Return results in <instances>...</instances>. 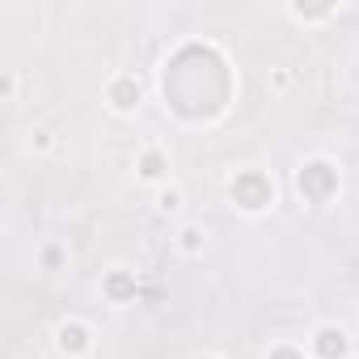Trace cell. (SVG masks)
<instances>
[{
    "label": "cell",
    "mask_w": 359,
    "mask_h": 359,
    "mask_svg": "<svg viewBox=\"0 0 359 359\" xmlns=\"http://www.w3.org/2000/svg\"><path fill=\"white\" fill-rule=\"evenodd\" d=\"M334 9H304V5H292V18H300V22H321V18H330Z\"/></svg>",
    "instance_id": "obj_11"
},
{
    "label": "cell",
    "mask_w": 359,
    "mask_h": 359,
    "mask_svg": "<svg viewBox=\"0 0 359 359\" xmlns=\"http://www.w3.org/2000/svg\"><path fill=\"white\" fill-rule=\"evenodd\" d=\"M199 359H212V355H199Z\"/></svg>",
    "instance_id": "obj_15"
},
{
    "label": "cell",
    "mask_w": 359,
    "mask_h": 359,
    "mask_svg": "<svg viewBox=\"0 0 359 359\" xmlns=\"http://www.w3.org/2000/svg\"><path fill=\"white\" fill-rule=\"evenodd\" d=\"M34 148H51V131H34Z\"/></svg>",
    "instance_id": "obj_13"
},
{
    "label": "cell",
    "mask_w": 359,
    "mask_h": 359,
    "mask_svg": "<svg viewBox=\"0 0 359 359\" xmlns=\"http://www.w3.org/2000/svg\"><path fill=\"white\" fill-rule=\"evenodd\" d=\"M309 346H313V355H317V359H346L351 338H346V330H342V325H317Z\"/></svg>",
    "instance_id": "obj_3"
},
{
    "label": "cell",
    "mask_w": 359,
    "mask_h": 359,
    "mask_svg": "<svg viewBox=\"0 0 359 359\" xmlns=\"http://www.w3.org/2000/svg\"><path fill=\"white\" fill-rule=\"evenodd\" d=\"M55 346L64 351V355H89L93 351V330L85 325V321H64L60 330H55Z\"/></svg>",
    "instance_id": "obj_4"
},
{
    "label": "cell",
    "mask_w": 359,
    "mask_h": 359,
    "mask_svg": "<svg viewBox=\"0 0 359 359\" xmlns=\"http://www.w3.org/2000/svg\"><path fill=\"white\" fill-rule=\"evenodd\" d=\"M13 89H18V81H13V72L5 76V102H13Z\"/></svg>",
    "instance_id": "obj_14"
},
{
    "label": "cell",
    "mask_w": 359,
    "mask_h": 359,
    "mask_svg": "<svg viewBox=\"0 0 359 359\" xmlns=\"http://www.w3.org/2000/svg\"><path fill=\"white\" fill-rule=\"evenodd\" d=\"M68 254H64V245H43V271H60V262H64Z\"/></svg>",
    "instance_id": "obj_10"
},
{
    "label": "cell",
    "mask_w": 359,
    "mask_h": 359,
    "mask_svg": "<svg viewBox=\"0 0 359 359\" xmlns=\"http://www.w3.org/2000/svg\"><path fill=\"white\" fill-rule=\"evenodd\" d=\"M229 195H233V203H237L241 212H262V208H271V203H275V187H271V177H266V173H258V169L237 173V177H233V187H229Z\"/></svg>",
    "instance_id": "obj_1"
},
{
    "label": "cell",
    "mask_w": 359,
    "mask_h": 359,
    "mask_svg": "<svg viewBox=\"0 0 359 359\" xmlns=\"http://www.w3.org/2000/svg\"><path fill=\"white\" fill-rule=\"evenodd\" d=\"M203 245H208V233H203V229H195V224H187L182 233H177V250H182L187 258L203 254Z\"/></svg>",
    "instance_id": "obj_8"
},
{
    "label": "cell",
    "mask_w": 359,
    "mask_h": 359,
    "mask_svg": "<svg viewBox=\"0 0 359 359\" xmlns=\"http://www.w3.org/2000/svg\"><path fill=\"white\" fill-rule=\"evenodd\" d=\"M140 177H144V182H161V177L169 173V152H161V148H148L144 156H140Z\"/></svg>",
    "instance_id": "obj_7"
},
{
    "label": "cell",
    "mask_w": 359,
    "mask_h": 359,
    "mask_svg": "<svg viewBox=\"0 0 359 359\" xmlns=\"http://www.w3.org/2000/svg\"><path fill=\"white\" fill-rule=\"evenodd\" d=\"M266 359H304V355H300L296 346H271V355H266Z\"/></svg>",
    "instance_id": "obj_12"
},
{
    "label": "cell",
    "mask_w": 359,
    "mask_h": 359,
    "mask_svg": "<svg viewBox=\"0 0 359 359\" xmlns=\"http://www.w3.org/2000/svg\"><path fill=\"white\" fill-rule=\"evenodd\" d=\"M296 187H300V195H304L309 203H325V199L338 191V169H334L330 161H309V165H300V173H296Z\"/></svg>",
    "instance_id": "obj_2"
},
{
    "label": "cell",
    "mask_w": 359,
    "mask_h": 359,
    "mask_svg": "<svg viewBox=\"0 0 359 359\" xmlns=\"http://www.w3.org/2000/svg\"><path fill=\"white\" fill-rule=\"evenodd\" d=\"M182 208H187V199H182V191H177V187H169V191L156 195V212H165V216H177Z\"/></svg>",
    "instance_id": "obj_9"
},
{
    "label": "cell",
    "mask_w": 359,
    "mask_h": 359,
    "mask_svg": "<svg viewBox=\"0 0 359 359\" xmlns=\"http://www.w3.org/2000/svg\"><path fill=\"white\" fill-rule=\"evenodd\" d=\"M102 292H106L114 304H127V300L135 296V275H127V271H110V275L102 279Z\"/></svg>",
    "instance_id": "obj_6"
},
{
    "label": "cell",
    "mask_w": 359,
    "mask_h": 359,
    "mask_svg": "<svg viewBox=\"0 0 359 359\" xmlns=\"http://www.w3.org/2000/svg\"><path fill=\"white\" fill-rule=\"evenodd\" d=\"M106 97H110V106H114V110H123V114H127V110H135V106H140L144 89H140V81H135V76H127V72H123V76H114V81H110Z\"/></svg>",
    "instance_id": "obj_5"
}]
</instances>
